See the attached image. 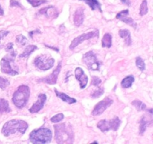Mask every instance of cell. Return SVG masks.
I'll return each mask as SVG.
<instances>
[{
    "mask_svg": "<svg viewBox=\"0 0 153 144\" xmlns=\"http://www.w3.org/2000/svg\"><path fill=\"white\" fill-rule=\"evenodd\" d=\"M16 42L18 44L24 46V45L27 44V43H28V39L22 34H19V35L16 36Z\"/></svg>",
    "mask_w": 153,
    "mask_h": 144,
    "instance_id": "obj_28",
    "label": "cell"
},
{
    "mask_svg": "<svg viewBox=\"0 0 153 144\" xmlns=\"http://www.w3.org/2000/svg\"><path fill=\"white\" fill-rule=\"evenodd\" d=\"M55 140L58 143H72L74 140L73 128L67 122L61 123L54 125Z\"/></svg>",
    "mask_w": 153,
    "mask_h": 144,
    "instance_id": "obj_1",
    "label": "cell"
},
{
    "mask_svg": "<svg viewBox=\"0 0 153 144\" xmlns=\"http://www.w3.org/2000/svg\"><path fill=\"white\" fill-rule=\"evenodd\" d=\"M10 110H11L9 106L8 101L5 99H0V114L10 112Z\"/></svg>",
    "mask_w": 153,
    "mask_h": 144,
    "instance_id": "obj_20",
    "label": "cell"
},
{
    "mask_svg": "<svg viewBox=\"0 0 153 144\" xmlns=\"http://www.w3.org/2000/svg\"><path fill=\"white\" fill-rule=\"evenodd\" d=\"M79 1H82L86 3L87 4H88L92 10H95L97 9L101 13L102 12V4L99 2L98 0H79Z\"/></svg>",
    "mask_w": 153,
    "mask_h": 144,
    "instance_id": "obj_17",
    "label": "cell"
},
{
    "mask_svg": "<svg viewBox=\"0 0 153 144\" xmlns=\"http://www.w3.org/2000/svg\"><path fill=\"white\" fill-rule=\"evenodd\" d=\"M119 35L120 38H124L126 44L128 46H130L131 44V33L128 29L125 28V29H120L119 31Z\"/></svg>",
    "mask_w": 153,
    "mask_h": 144,
    "instance_id": "obj_18",
    "label": "cell"
},
{
    "mask_svg": "<svg viewBox=\"0 0 153 144\" xmlns=\"http://www.w3.org/2000/svg\"><path fill=\"white\" fill-rule=\"evenodd\" d=\"M52 138V133L47 128L33 130L29 134V140L33 143H49Z\"/></svg>",
    "mask_w": 153,
    "mask_h": 144,
    "instance_id": "obj_4",
    "label": "cell"
},
{
    "mask_svg": "<svg viewBox=\"0 0 153 144\" xmlns=\"http://www.w3.org/2000/svg\"><path fill=\"white\" fill-rule=\"evenodd\" d=\"M10 7H18V8H23L22 4H21L19 2L16 1V0H10Z\"/></svg>",
    "mask_w": 153,
    "mask_h": 144,
    "instance_id": "obj_35",
    "label": "cell"
},
{
    "mask_svg": "<svg viewBox=\"0 0 153 144\" xmlns=\"http://www.w3.org/2000/svg\"><path fill=\"white\" fill-rule=\"evenodd\" d=\"M136 65H137V67L139 69H140L141 71H143V70H145V68H146V66H145V63H144V61H143V59H142L140 57H137L136 58Z\"/></svg>",
    "mask_w": 153,
    "mask_h": 144,
    "instance_id": "obj_29",
    "label": "cell"
},
{
    "mask_svg": "<svg viewBox=\"0 0 153 144\" xmlns=\"http://www.w3.org/2000/svg\"><path fill=\"white\" fill-rule=\"evenodd\" d=\"M131 104L134 106H135L136 109L138 111H143L146 110V106L143 102H142L141 100H134L131 102Z\"/></svg>",
    "mask_w": 153,
    "mask_h": 144,
    "instance_id": "obj_25",
    "label": "cell"
},
{
    "mask_svg": "<svg viewBox=\"0 0 153 144\" xmlns=\"http://www.w3.org/2000/svg\"><path fill=\"white\" fill-rule=\"evenodd\" d=\"M97 127L98 128H100V130L102 132H107L110 129V126H109V122L108 121H107L106 119H102L97 123Z\"/></svg>",
    "mask_w": 153,
    "mask_h": 144,
    "instance_id": "obj_24",
    "label": "cell"
},
{
    "mask_svg": "<svg viewBox=\"0 0 153 144\" xmlns=\"http://www.w3.org/2000/svg\"><path fill=\"white\" fill-rule=\"evenodd\" d=\"M83 62L89 70H100L101 62L98 61L97 56L93 51H89L83 56Z\"/></svg>",
    "mask_w": 153,
    "mask_h": 144,
    "instance_id": "obj_6",
    "label": "cell"
},
{
    "mask_svg": "<svg viewBox=\"0 0 153 144\" xmlns=\"http://www.w3.org/2000/svg\"><path fill=\"white\" fill-rule=\"evenodd\" d=\"M102 82L101 79L98 77V76H94L92 77V81H91V85L94 86H100V84Z\"/></svg>",
    "mask_w": 153,
    "mask_h": 144,
    "instance_id": "obj_34",
    "label": "cell"
},
{
    "mask_svg": "<svg viewBox=\"0 0 153 144\" xmlns=\"http://www.w3.org/2000/svg\"><path fill=\"white\" fill-rule=\"evenodd\" d=\"M9 85H10V82H9L8 80L6 79L5 77L0 76V88L4 90Z\"/></svg>",
    "mask_w": 153,
    "mask_h": 144,
    "instance_id": "obj_31",
    "label": "cell"
},
{
    "mask_svg": "<svg viewBox=\"0 0 153 144\" xmlns=\"http://www.w3.org/2000/svg\"><path fill=\"white\" fill-rule=\"evenodd\" d=\"M114 100L109 97H106L101 101L99 102L95 106H94V110L92 111L93 116H99L101 115L107 108H108L111 105L113 104Z\"/></svg>",
    "mask_w": 153,
    "mask_h": 144,
    "instance_id": "obj_9",
    "label": "cell"
},
{
    "mask_svg": "<svg viewBox=\"0 0 153 144\" xmlns=\"http://www.w3.org/2000/svg\"><path fill=\"white\" fill-rule=\"evenodd\" d=\"M30 95V88L26 85H21L18 87L13 94L12 101L19 109H22L26 105Z\"/></svg>",
    "mask_w": 153,
    "mask_h": 144,
    "instance_id": "obj_3",
    "label": "cell"
},
{
    "mask_svg": "<svg viewBox=\"0 0 153 144\" xmlns=\"http://www.w3.org/2000/svg\"><path fill=\"white\" fill-rule=\"evenodd\" d=\"M36 50H37V46H35V45H28V46L25 47L23 52L19 56V58H27V57L29 56L34 51H35Z\"/></svg>",
    "mask_w": 153,
    "mask_h": 144,
    "instance_id": "obj_21",
    "label": "cell"
},
{
    "mask_svg": "<svg viewBox=\"0 0 153 144\" xmlns=\"http://www.w3.org/2000/svg\"><path fill=\"white\" fill-rule=\"evenodd\" d=\"M64 116L63 113H58L56 115H55L54 116H52L51 118V122L53 123H58L59 122H61V120L64 119Z\"/></svg>",
    "mask_w": 153,
    "mask_h": 144,
    "instance_id": "obj_32",
    "label": "cell"
},
{
    "mask_svg": "<svg viewBox=\"0 0 153 144\" xmlns=\"http://www.w3.org/2000/svg\"><path fill=\"white\" fill-rule=\"evenodd\" d=\"M112 45V36L109 33H105L102 39V47L110 48Z\"/></svg>",
    "mask_w": 153,
    "mask_h": 144,
    "instance_id": "obj_19",
    "label": "cell"
},
{
    "mask_svg": "<svg viewBox=\"0 0 153 144\" xmlns=\"http://www.w3.org/2000/svg\"><path fill=\"white\" fill-rule=\"evenodd\" d=\"M75 76H76V80L79 82L80 83V88L82 89L86 87L87 84L88 82V77L86 74H85L84 70H82L81 68H77L75 70Z\"/></svg>",
    "mask_w": 153,
    "mask_h": 144,
    "instance_id": "obj_12",
    "label": "cell"
},
{
    "mask_svg": "<svg viewBox=\"0 0 153 144\" xmlns=\"http://www.w3.org/2000/svg\"><path fill=\"white\" fill-rule=\"evenodd\" d=\"M27 2H29L32 5V7L34 8L38 7V6H40L44 3L48 2L47 0H27Z\"/></svg>",
    "mask_w": 153,
    "mask_h": 144,
    "instance_id": "obj_30",
    "label": "cell"
},
{
    "mask_svg": "<svg viewBox=\"0 0 153 144\" xmlns=\"http://www.w3.org/2000/svg\"><path fill=\"white\" fill-rule=\"evenodd\" d=\"M61 62H60L58 65L57 66L56 68L53 70L51 74H49V76H47L46 77L42 78V79L37 80L38 82H45V83L49 84V85H55L57 82V80H58V75H59L60 71H61Z\"/></svg>",
    "mask_w": 153,
    "mask_h": 144,
    "instance_id": "obj_10",
    "label": "cell"
},
{
    "mask_svg": "<svg viewBox=\"0 0 153 144\" xmlns=\"http://www.w3.org/2000/svg\"><path fill=\"white\" fill-rule=\"evenodd\" d=\"M54 90H55V94H56V95L58 96V98H60L61 100H64V102H66V103L72 104H74V103H76V102H77L76 99L70 97V96H68L67 94H65V93L58 92L56 88H55Z\"/></svg>",
    "mask_w": 153,
    "mask_h": 144,
    "instance_id": "obj_16",
    "label": "cell"
},
{
    "mask_svg": "<svg viewBox=\"0 0 153 144\" xmlns=\"http://www.w3.org/2000/svg\"><path fill=\"white\" fill-rule=\"evenodd\" d=\"M109 122V126H110V129L114 130H117L119 129L120 125L121 124V121L119 118V117L114 116L112 119H111L110 121H108Z\"/></svg>",
    "mask_w": 153,
    "mask_h": 144,
    "instance_id": "obj_22",
    "label": "cell"
},
{
    "mask_svg": "<svg viewBox=\"0 0 153 144\" xmlns=\"http://www.w3.org/2000/svg\"><path fill=\"white\" fill-rule=\"evenodd\" d=\"M34 64L38 69L42 70H47L52 68L55 64V59L49 55H40L34 59Z\"/></svg>",
    "mask_w": 153,
    "mask_h": 144,
    "instance_id": "obj_5",
    "label": "cell"
},
{
    "mask_svg": "<svg viewBox=\"0 0 153 144\" xmlns=\"http://www.w3.org/2000/svg\"><path fill=\"white\" fill-rule=\"evenodd\" d=\"M129 13L128 10H124L122 11L119 12V13L117 14L116 18L117 19L123 21L125 23L130 25L131 26H132L134 28H137V23L134 21V20L131 17H128V14Z\"/></svg>",
    "mask_w": 153,
    "mask_h": 144,
    "instance_id": "obj_11",
    "label": "cell"
},
{
    "mask_svg": "<svg viewBox=\"0 0 153 144\" xmlns=\"http://www.w3.org/2000/svg\"><path fill=\"white\" fill-rule=\"evenodd\" d=\"M85 19V14H84L83 8H78L74 14V17H73V22L74 25L76 26H80L84 22Z\"/></svg>",
    "mask_w": 153,
    "mask_h": 144,
    "instance_id": "obj_14",
    "label": "cell"
},
{
    "mask_svg": "<svg viewBox=\"0 0 153 144\" xmlns=\"http://www.w3.org/2000/svg\"><path fill=\"white\" fill-rule=\"evenodd\" d=\"M103 93H104L103 88H97V89H96L95 91L91 94V98H97L100 97Z\"/></svg>",
    "mask_w": 153,
    "mask_h": 144,
    "instance_id": "obj_33",
    "label": "cell"
},
{
    "mask_svg": "<svg viewBox=\"0 0 153 144\" xmlns=\"http://www.w3.org/2000/svg\"><path fill=\"white\" fill-rule=\"evenodd\" d=\"M28 128V123L24 120L12 119L4 123L2 129H1V133L5 136H10L16 132H19L20 134H23L26 131Z\"/></svg>",
    "mask_w": 153,
    "mask_h": 144,
    "instance_id": "obj_2",
    "label": "cell"
},
{
    "mask_svg": "<svg viewBox=\"0 0 153 144\" xmlns=\"http://www.w3.org/2000/svg\"><path fill=\"white\" fill-rule=\"evenodd\" d=\"M148 13V5L147 1L143 0L140 7V16H144Z\"/></svg>",
    "mask_w": 153,
    "mask_h": 144,
    "instance_id": "obj_26",
    "label": "cell"
},
{
    "mask_svg": "<svg viewBox=\"0 0 153 144\" xmlns=\"http://www.w3.org/2000/svg\"><path fill=\"white\" fill-rule=\"evenodd\" d=\"M46 100V95L45 94H40L38 95V99L37 101L32 105L29 109V112L31 113H35V112H39L42 108L43 107L45 104V102Z\"/></svg>",
    "mask_w": 153,
    "mask_h": 144,
    "instance_id": "obj_13",
    "label": "cell"
},
{
    "mask_svg": "<svg viewBox=\"0 0 153 144\" xmlns=\"http://www.w3.org/2000/svg\"><path fill=\"white\" fill-rule=\"evenodd\" d=\"M2 15H4V10L1 8V6L0 5V16H2Z\"/></svg>",
    "mask_w": 153,
    "mask_h": 144,
    "instance_id": "obj_39",
    "label": "cell"
},
{
    "mask_svg": "<svg viewBox=\"0 0 153 144\" xmlns=\"http://www.w3.org/2000/svg\"><path fill=\"white\" fill-rule=\"evenodd\" d=\"M5 50H6V51H7V52H8L9 54H10V56L11 57L14 58V57L16 56V52H15L14 49H13V43H8V44H7V46H6Z\"/></svg>",
    "mask_w": 153,
    "mask_h": 144,
    "instance_id": "obj_27",
    "label": "cell"
},
{
    "mask_svg": "<svg viewBox=\"0 0 153 144\" xmlns=\"http://www.w3.org/2000/svg\"><path fill=\"white\" fill-rule=\"evenodd\" d=\"M151 121H152L151 118H149L146 116H142V118H140V128H139V134L140 135H143V133L146 131V128H147V126H149L150 124Z\"/></svg>",
    "mask_w": 153,
    "mask_h": 144,
    "instance_id": "obj_15",
    "label": "cell"
},
{
    "mask_svg": "<svg viewBox=\"0 0 153 144\" xmlns=\"http://www.w3.org/2000/svg\"><path fill=\"white\" fill-rule=\"evenodd\" d=\"M35 33H40V31L38 29H36V30H34V31H31V32H29V35L31 38H33V34H34Z\"/></svg>",
    "mask_w": 153,
    "mask_h": 144,
    "instance_id": "obj_38",
    "label": "cell"
},
{
    "mask_svg": "<svg viewBox=\"0 0 153 144\" xmlns=\"http://www.w3.org/2000/svg\"><path fill=\"white\" fill-rule=\"evenodd\" d=\"M120 2L122 3H123L124 4H126V5L128 6V7H130L131 4V1H130V0H120Z\"/></svg>",
    "mask_w": 153,
    "mask_h": 144,
    "instance_id": "obj_37",
    "label": "cell"
},
{
    "mask_svg": "<svg viewBox=\"0 0 153 144\" xmlns=\"http://www.w3.org/2000/svg\"><path fill=\"white\" fill-rule=\"evenodd\" d=\"M134 82V77L132 75L130 76H127L126 77L124 78L121 82V86L123 88H128L131 86L133 82Z\"/></svg>",
    "mask_w": 153,
    "mask_h": 144,
    "instance_id": "obj_23",
    "label": "cell"
},
{
    "mask_svg": "<svg viewBox=\"0 0 153 144\" xmlns=\"http://www.w3.org/2000/svg\"><path fill=\"white\" fill-rule=\"evenodd\" d=\"M99 34H100V32L98 29H94L88 33L80 34L79 36L73 39V41L71 42V44L70 45V50H73L76 46H79L80 44H82L84 40H89V39L94 38H98Z\"/></svg>",
    "mask_w": 153,
    "mask_h": 144,
    "instance_id": "obj_7",
    "label": "cell"
},
{
    "mask_svg": "<svg viewBox=\"0 0 153 144\" xmlns=\"http://www.w3.org/2000/svg\"><path fill=\"white\" fill-rule=\"evenodd\" d=\"M13 59L10 57L5 56L1 58V70L2 73L6 74L11 75V76H15L19 74L17 70L13 68Z\"/></svg>",
    "mask_w": 153,
    "mask_h": 144,
    "instance_id": "obj_8",
    "label": "cell"
},
{
    "mask_svg": "<svg viewBox=\"0 0 153 144\" xmlns=\"http://www.w3.org/2000/svg\"><path fill=\"white\" fill-rule=\"evenodd\" d=\"M9 32L8 31H6V30H1L0 31V41L2 38H4L5 36H7V34H8Z\"/></svg>",
    "mask_w": 153,
    "mask_h": 144,
    "instance_id": "obj_36",
    "label": "cell"
}]
</instances>
